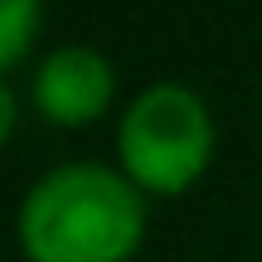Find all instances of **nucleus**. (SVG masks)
<instances>
[{
    "mask_svg": "<svg viewBox=\"0 0 262 262\" xmlns=\"http://www.w3.org/2000/svg\"><path fill=\"white\" fill-rule=\"evenodd\" d=\"M141 228L146 209L136 185L97 160L49 170L19 204V243L34 262H126Z\"/></svg>",
    "mask_w": 262,
    "mask_h": 262,
    "instance_id": "obj_1",
    "label": "nucleus"
},
{
    "mask_svg": "<svg viewBox=\"0 0 262 262\" xmlns=\"http://www.w3.org/2000/svg\"><path fill=\"white\" fill-rule=\"evenodd\" d=\"M214 146V122L194 88L185 83H150L131 97L117 150L136 185L146 189H185L204 170Z\"/></svg>",
    "mask_w": 262,
    "mask_h": 262,
    "instance_id": "obj_2",
    "label": "nucleus"
},
{
    "mask_svg": "<svg viewBox=\"0 0 262 262\" xmlns=\"http://www.w3.org/2000/svg\"><path fill=\"white\" fill-rule=\"evenodd\" d=\"M112 97V63L88 44H63L34 73V107L49 122L78 126L97 117Z\"/></svg>",
    "mask_w": 262,
    "mask_h": 262,
    "instance_id": "obj_3",
    "label": "nucleus"
},
{
    "mask_svg": "<svg viewBox=\"0 0 262 262\" xmlns=\"http://www.w3.org/2000/svg\"><path fill=\"white\" fill-rule=\"evenodd\" d=\"M39 29V0H0V68L15 63Z\"/></svg>",
    "mask_w": 262,
    "mask_h": 262,
    "instance_id": "obj_4",
    "label": "nucleus"
},
{
    "mask_svg": "<svg viewBox=\"0 0 262 262\" xmlns=\"http://www.w3.org/2000/svg\"><path fill=\"white\" fill-rule=\"evenodd\" d=\"M15 131V97H10V88L0 83V141Z\"/></svg>",
    "mask_w": 262,
    "mask_h": 262,
    "instance_id": "obj_5",
    "label": "nucleus"
}]
</instances>
